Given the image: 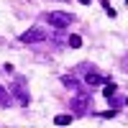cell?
<instances>
[{
    "mask_svg": "<svg viewBox=\"0 0 128 128\" xmlns=\"http://www.w3.org/2000/svg\"><path fill=\"white\" fill-rule=\"evenodd\" d=\"M126 3H128V0H126Z\"/></svg>",
    "mask_w": 128,
    "mask_h": 128,
    "instance_id": "cell-14",
    "label": "cell"
},
{
    "mask_svg": "<svg viewBox=\"0 0 128 128\" xmlns=\"http://www.w3.org/2000/svg\"><path fill=\"white\" fill-rule=\"evenodd\" d=\"M100 3H102V8H105V13H108L110 18H115V10H113V5L108 3V0H100Z\"/></svg>",
    "mask_w": 128,
    "mask_h": 128,
    "instance_id": "cell-10",
    "label": "cell"
},
{
    "mask_svg": "<svg viewBox=\"0 0 128 128\" xmlns=\"http://www.w3.org/2000/svg\"><path fill=\"white\" fill-rule=\"evenodd\" d=\"M16 95H18L20 105H28V92H26V84H23V80H18V84H16Z\"/></svg>",
    "mask_w": 128,
    "mask_h": 128,
    "instance_id": "cell-6",
    "label": "cell"
},
{
    "mask_svg": "<svg viewBox=\"0 0 128 128\" xmlns=\"http://www.w3.org/2000/svg\"><path fill=\"white\" fill-rule=\"evenodd\" d=\"M46 20H49L54 28L64 31V28H69V26L74 23V16H72V13H64V10H51V13H46Z\"/></svg>",
    "mask_w": 128,
    "mask_h": 128,
    "instance_id": "cell-1",
    "label": "cell"
},
{
    "mask_svg": "<svg viewBox=\"0 0 128 128\" xmlns=\"http://www.w3.org/2000/svg\"><path fill=\"white\" fill-rule=\"evenodd\" d=\"M5 105H10V92L0 84V108H5Z\"/></svg>",
    "mask_w": 128,
    "mask_h": 128,
    "instance_id": "cell-7",
    "label": "cell"
},
{
    "mask_svg": "<svg viewBox=\"0 0 128 128\" xmlns=\"http://www.w3.org/2000/svg\"><path fill=\"white\" fill-rule=\"evenodd\" d=\"M54 123H56V126H67V123H72V115H56Z\"/></svg>",
    "mask_w": 128,
    "mask_h": 128,
    "instance_id": "cell-9",
    "label": "cell"
},
{
    "mask_svg": "<svg viewBox=\"0 0 128 128\" xmlns=\"http://www.w3.org/2000/svg\"><path fill=\"white\" fill-rule=\"evenodd\" d=\"M67 44H69L72 49H80V46H82V36H77V34H72V36L67 38Z\"/></svg>",
    "mask_w": 128,
    "mask_h": 128,
    "instance_id": "cell-8",
    "label": "cell"
},
{
    "mask_svg": "<svg viewBox=\"0 0 128 128\" xmlns=\"http://www.w3.org/2000/svg\"><path fill=\"white\" fill-rule=\"evenodd\" d=\"M126 105H128V98H126Z\"/></svg>",
    "mask_w": 128,
    "mask_h": 128,
    "instance_id": "cell-13",
    "label": "cell"
},
{
    "mask_svg": "<svg viewBox=\"0 0 128 128\" xmlns=\"http://www.w3.org/2000/svg\"><path fill=\"white\" fill-rule=\"evenodd\" d=\"M123 69L128 72V54H126V59H123Z\"/></svg>",
    "mask_w": 128,
    "mask_h": 128,
    "instance_id": "cell-11",
    "label": "cell"
},
{
    "mask_svg": "<svg viewBox=\"0 0 128 128\" xmlns=\"http://www.w3.org/2000/svg\"><path fill=\"white\" fill-rule=\"evenodd\" d=\"M20 41L23 44H41V41H46V31L44 28H28L20 34Z\"/></svg>",
    "mask_w": 128,
    "mask_h": 128,
    "instance_id": "cell-3",
    "label": "cell"
},
{
    "mask_svg": "<svg viewBox=\"0 0 128 128\" xmlns=\"http://www.w3.org/2000/svg\"><path fill=\"white\" fill-rule=\"evenodd\" d=\"M115 92H118V87H115V82H113L110 77H105V87H102V95H105L108 100H113V98H115Z\"/></svg>",
    "mask_w": 128,
    "mask_h": 128,
    "instance_id": "cell-5",
    "label": "cell"
},
{
    "mask_svg": "<svg viewBox=\"0 0 128 128\" xmlns=\"http://www.w3.org/2000/svg\"><path fill=\"white\" fill-rule=\"evenodd\" d=\"M84 67V84H90V87H98V84H105V77L98 72V69H90V64H82Z\"/></svg>",
    "mask_w": 128,
    "mask_h": 128,
    "instance_id": "cell-4",
    "label": "cell"
},
{
    "mask_svg": "<svg viewBox=\"0 0 128 128\" xmlns=\"http://www.w3.org/2000/svg\"><path fill=\"white\" fill-rule=\"evenodd\" d=\"M72 108H74V115H84L87 113V108H90V92L84 87L77 90V98H72Z\"/></svg>",
    "mask_w": 128,
    "mask_h": 128,
    "instance_id": "cell-2",
    "label": "cell"
},
{
    "mask_svg": "<svg viewBox=\"0 0 128 128\" xmlns=\"http://www.w3.org/2000/svg\"><path fill=\"white\" fill-rule=\"evenodd\" d=\"M80 3H82V5H87V3H90V0H80Z\"/></svg>",
    "mask_w": 128,
    "mask_h": 128,
    "instance_id": "cell-12",
    "label": "cell"
}]
</instances>
